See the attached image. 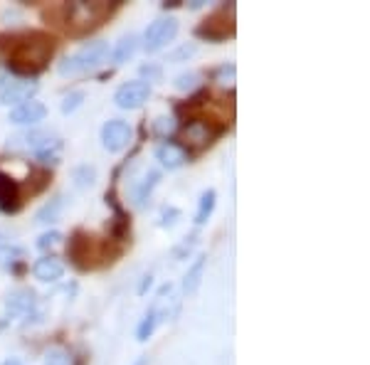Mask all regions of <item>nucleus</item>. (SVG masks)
Returning a JSON list of instances; mask_svg holds the SVG:
<instances>
[{"label":"nucleus","instance_id":"29","mask_svg":"<svg viewBox=\"0 0 370 365\" xmlns=\"http://www.w3.org/2000/svg\"><path fill=\"white\" fill-rule=\"evenodd\" d=\"M138 75H141V82H146V85H151V82H160V77H163V67L156 65V62H146V65L138 67Z\"/></svg>","mask_w":370,"mask_h":365},{"label":"nucleus","instance_id":"5","mask_svg":"<svg viewBox=\"0 0 370 365\" xmlns=\"http://www.w3.org/2000/svg\"><path fill=\"white\" fill-rule=\"evenodd\" d=\"M234 35V3L220 5L215 13H210L195 28V38L207 40V43H225Z\"/></svg>","mask_w":370,"mask_h":365},{"label":"nucleus","instance_id":"36","mask_svg":"<svg viewBox=\"0 0 370 365\" xmlns=\"http://www.w3.org/2000/svg\"><path fill=\"white\" fill-rule=\"evenodd\" d=\"M15 18H20L15 10H5V13H3V20H15Z\"/></svg>","mask_w":370,"mask_h":365},{"label":"nucleus","instance_id":"10","mask_svg":"<svg viewBox=\"0 0 370 365\" xmlns=\"http://www.w3.org/2000/svg\"><path fill=\"white\" fill-rule=\"evenodd\" d=\"M151 97V85H146V82L141 80H134V82H126V85H121L114 94V104H116L119 109H124V111H134V109H141L146 102H148Z\"/></svg>","mask_w":370,"mask_h":365},{"label":"nucleus","instance_id":"18","mask_svg":"<svg viewBox=\"0 0 370 365\" xmlns=\"http://www.w3.org/2000/svg\"><path fill=\"white\" fill-rule=\"evenodd\" d=\"M158 180H160V170H156V168H151V170H146V175L141 180L134 182V202H136L138 207H143L146 205V200L151 197V192H153V187L158 185Z\"/></svg>","mask_w":370,"mask_h":365},{"label":"nucleus","instance_id":"2","mask_svg":"<svg viewBox=\"0 0 370 365\" xmlns=\"http://www.w3.org/2000/svg\"><path fill=\"white\" fill-rule=\"evenodd\" d=\"M67 257H70V262L75 269H80V272H89V269L107 267V264L116 262V259L121 257V247L109 249V242L99 244L89 232H85V229H75L70 242H67Z\"/></svg>","mask_w":370,"mask_h":365},{"label":"nucleus","instance_id":"6","mask_svg":"<svg viewBox=\"0 0 370 365\" xmlns=\"http://www.w3.org/2000/svg\"><path fill=\"white\" fill-rule=\"evenodd\" d=\"M40 85L35 80H20V77H0V104L5 107H20L38 94Z\"/></svg>","mask_w":370,"mask_h":365},{"label":"nucleus","instance_id":"13","mask_svg":"<svg viewBox=\"0 0 370 365\" xmlns=\"http://www.w3.org/2000/svg\"><path fill=\"white\" fill-rule=\"evenodd\" d=\"M45 116H47L45 104L30 99V102L20 104V107H15L13 111H10V124H18V126H38L40 121H45Z\"/></svg>","mask_w":370,"mask_h":365},{"label":"nucleus","instance_id":"32","mask_svg":"<svg viewBox=\"0 0 370 365\" xmlns=\"http://www.w3.org/2000/svg\"><path fill=\"white\" fill-rule=\"evenodd\" d=\"M60 242H62V232H57V229H50V232H45V234H40V237H38V249L47 252V249L57 247Z\"/></svg>","mask_w":370,"mask_h":365},{"label":"nucleus","instance_id":"3","mask_svg":"<svg viewBox=\"0 0 370 365\" xmlns=\"http://www.w3.org/2000/svg\"><path fill=\"white\" fill-rule=\"evenodd\" d=\"M119 8V3H65L57 8V13L62 15V25L72 38H82V35L92 33L94 28L104 23L114 10Z\"/></svg>","mask_w":370,"mask_h":365},{"label":"nucleus","instance_id":"28","mask_svg":"<svg viewBox=\"0 0 370 365\" xmlns=\"http://www.w3.org/2000/svg\"><path fill=\"white\" fill-rule=\"evenodd\" d=\"M215 82L217 85H222V87H232L234 85V75H237V67L232 65V62H225V65H220L217 67L215 72Z\"/></svg>","mask_w":370,"mask_h":365},{"label":"nucleus","instance_id":"30","mask_svg":"<svg viewBox=\"0 0 370 365\" xmlns=\"http://www.w3.org/2000/svg\"><path fill=\"white\" fill-rule=\"evenodd\" d=\"M180 215H183V212H180L178 207L163 205L160 207V215H158V227H173L175 222L180 220Z\"/></svg>","mask_w":370,"mask_h":365},{"label":"nucleus","instance_id":"21","mask_svg":"<svg viewBox=\"0 0 370 365\" xmlns=\"http://www.w3.org/2000/svg\"><path fill=\"white\" fill-rule=\"evenodd\" d=\"M215 202H217V192L212 190V187H207V190L200 195V202H197L195 225H205V222L210 220L212 210H215Z\"/></svg>","mask_w":370,"mask_h":365},{"label":"nucleus","instance_id":"17","mask_svg":"<svg viewBox=\"0 0 370 365\" xmlns=\"http://www.w3.org/2000/svg\"><path fill=\"white\" fill-rule=\"evenodd\" d=\"M62 210H65V195H55L35 212V225H55L57 220L62 217Z\"/></svg>","mask_w":370,"mask_h":365},{"label":"nucleus","instance_id":"7","mask_svg":"<svg viewBox=\"0 0 370 365\" xmlns=\"http://www.w3.org/2000/svg\"><path fill=\"white\" fill-rule=\"evenodd\" d=\"M180 25L175 18H158L148 25V30L143 33V50L148 55L153 52H160L168 43H173L175 35H178Z\"/></svg>","mask_w":370,"mask_h":365},{"label":"nucleus","instance_id":"14","mask_svg":"<svg viewBox=\"0 0 370 365\" xmlns=\"http://www.w3.org/2000/svg\"><path fill=\"white\" fill-rule=\"evenodd\" d=\"M156 160H158L163 168L168 170H175L180 168V165H185L187 160H190V153H187L185 146L180 143H173V141H165V143H160L158 148H156Z\"/></svg>","mask_w":370,"mask_h":365},{"label":"nucleus","instance_id":"33","mask_svg":"<svg viewBox=\"0 0 370 365\" xmlns=\"http://www.w3.org/2000/svg\"><path fill=\"white\" fill-rule=\"evenodd\" d=\"M197 244V232H192V234H187V237L183 239V242L178 244V247L173 249V257L175 259H185L187 254L192 252V247Z\"/></svg>","mask_w":370,"mask_h":365},{"label":"nucleus","instance_id":"20","mask_svg":"<svg viewBox=\"0 0 370 365\" xmlns=\"http://www.w3.org/2000/svg\"><path fill=\"white\" fill-rule=\"evenodd\" d=\"M205 262H207V257L205 254H200V257L190 264V269L185 272V276H183V291L185 294L197 291V286H200V281H202V272H205Z\"/></svg>","mask_w":370,"mask_h":365},{"label":"nucleus","instance_id":"22","mask_svg":"<svg viewBox=\"0 0 370 365\" xmlns=\"http://www.w3.org/2000/svg\"><path fill=\"white\" fill-rule=\"evenodd\" d=\"M173 87L178 92H185V94H195L202 89V75L200 72H180L178 77L173 80Z\"/></svg>","mask_w":370,"mask_h":365},{"label":"nucleus","instance_id":"23","mask_svg":"<svg viewBox=\"0 0 370 365\" xmlns=\"http://www.w3.org/2000/svg\"><path fill=\"white\" fill-rule=\"evenodd\" d=\"M72 182H75L77 190H87V187H92L94 182H97V168L89 163L77 165V168L72 170Z\"/></svg>","mask_w":370,"mask_h":365},{"label":"nucleus","instance_id":"15","mask_svg":"<svg viewBox=\"0 0 370 365\" xmlns=\"http://www.w3.org/2000/svg\"><path fill=\"white\" fill-rule=\"evenodd\" d=\"M33 274L35 279L43 281V284H55V281H60L62 274H65V264L57 257H43L33 264Z\"/></svg>","mask_w":370,"mask_h":365},{"label":"nucleus","instance_id":"24","mask_svg":"<svg viewBox=\"0 0 370 365\" xmlns=\"http://www.w3.org/2000/svg\"><path fill=\"white\" fill-rule=\"evenodd\" d=\"M25 249L23 247H18V244H0V267H8V269H13L15 264H20L25 259Z\"/></svg>","mask_w":370,"mask_h":365},{"label":"nucleus","instance_id":"8","mask_svg":"<svg viewBox=\"0 0 370 365\" xmlns=\"http://www.w3.org/2000/svg\"><path fill=\"white\" fill-rule=\"evenodd\" d=\"M134 141V129L124 119H109L102 126V146L109 153H119Z\"/></svg>","mask_w":370,"mask_h":365},{"label":"nucleus","instance_id":"12","mask_svg":"<svg viewBox=\"0 0 370 365\" xmlns=\"http://www.w3.org/2000/svg\"><path fill=\"white\" fill-rule=\"evenodd\" d=\"M38 309V294L30 286H20V289H13L8 296H5V311L10 316H20V314H33Z\"/></svg>","mask_w":370,"mask_h":365},{"label":"nucleus","instance_id":"39","mask_svg":"<svg viewBox=\"0 0 370 365\" xmlns=\"http://www.w3.org/2000/svg\"><path fill=\"white\" fill-rule=\"evenodd\" d=\"M3 365H23V361H18V358H8Z\"/></svg>","mask_w":370,"mask_h":365},{"label":"nucleus","instance_id":"4","mask_svg":"<svg viewBox=\"0 0 370 365\" xmlns=\"http://www.w3.org/2000/svg\"><path fill=\"white\" fill-rule=\"evenodd\" d=\"M109 57V43L104 40H92V43H85L77 52L67 55L65 60L60 62V75L62 77H75V75H85V72H92L102 65Z\"/></svg>","mask_w":370,"mask_h":365},{"label":"nucleus","instance_id":"19","mask_svg":"<svg viewBox=\"0 0 370 365\" xmlns=\"http://www.w3.org/2000/svg\"><path fill=\"white\" fill-rule=\"evenodd\" d=\"M138 43H141L138 35H124V38L116 43V47H114V52H111L114 65H124V62L131 60V57L136 55V50H138Z\"/></svg>","mask_w":370,"mask_h":365},{"label":"nucleus","instance_id":"35","mask_svg":"<svg viewBox=\"0 0 370 365\" xmlns=\"http://www.w3.org/2000/svg\"><path fill=\"white\" fill-rule=\"evenodd\" d=\"M151 279H153V276H143V284H141V289H138V294H146V289H148V286H151Z\"/></svg>","mask_w":370,"mask_h":365},{"label":"nucleus","instance_id":"9","mask_svg":"<svg viewBox=\"0 0 370 365\" xmlns=\"http://www.w3.org/2000/svg\"><path fill=\"white\" fill-rule=\"evenodd\" d=\"M222 131H225V124H215L210 119H192L190 124H185L183 138L187 143L197 146V148H205L217 136H222Z\"/></svg>","mask_w":370,"mask_h":365},{"label":"nucleus","instance_id":"31","mask_svg":"<svg viewBox=\"0 0 370 365\" xmlns=\"http://www.w3.org/2000/svg\"><path fill=\"white\" fill-rule=\"evenodd\" d=\"M43 365H72V358L65 348H52V351H47Z\"/></svg>","mask_w":370,"mask_h":365},{"label":"nucleus","instance_id":"34","mask_svg":"<svg viewBox=\"0 0 370 365\" xmlns=\"http://www.w3.org/2000/svg\"><path fill=\"white\" fill-rule=\"evenodd\" d=\"M160 8H163V10H175V8H180V0H165V3H160Z\"/></svg>","mask_w":370,"mask_h":365},{"label":"nucleus","instance_id":"11","mask_svg":"<svg viewBox=\"0 0 370 365\" xmlns=\"http://www.w3.org/2000/svg\"><path fill=\"white\" fill-rule=\"evenodd\" d=\"M23 205H25V192L20 180H15L5 170H0V212L15 215V212L23 210Z\"/></svg>","mask_w":370,"mask_h":365},{"label":"nucleus","instance_id":"27","mask_svg":"<svg viewBox=\"0 0 370 365\" xmlns=\"http://www.w3.org/2000/svg\"><path fill=\"white\" fill-rule=\"evenodd\" d=\"M195 55H197V45L195 43H183L178 50L168 52V60L165 62H170V65H180V62H187L190 57H195Z\"/></svg>","mask_w":370,"mask_h":365},{"label":"nucleus","instance_id":"25","mask_svg":"<svg viewBox=\"0 0 370 365\" xmlns=\"http://www.w3.org/2000/svg\"><path fill=\"white\" fill-rule=\"evenodd\" d=\"M85 99H87V94L82 92V89L70 92L65 99H62V104H60V111L65 114V116H70V114H75L77 109H80L82 104H85Z\"/></svg>","mask_w":370,"mask_h":365},{"label":"nucleus","instance_id":"37","mask_svg":"<svg viewBox=\"0 0 370 365\" xmlns=\"http://www.w3.org/2000/svg\"><path fill=\"white\" fill-rule=\"evenodd\" d=\"M202 5H205V0H192V3L187 5V8H190V10H200Z\"/></svg>","mask_w":370,"mask_h":365},{"label":"nucleus","instance_id":"26","mask_svg":"<svg viewBox=\"0 0 370 365\" xmlns=\"http://www.w3.org/2000/svg\"><path fill=\"white\" fill-rule=\"evenodd\" d=\"M178 131V121H175V116H158L153 121V134L156 136H173V134Z\"/></svg>","mask_w":370,"mask_h":365},{"label":"nucleus","instance_id":"38","mask_svg":"<svg viewBox=\"0 0 370 365\" xmlns=\"http://www.w3.org/2000/svg\"><path fill=\"white\" fill-rule=\"evenodd\" d=\"M134 365H148V356H138L136 363H134Z\"/></svg>","mask_w":370,"mask_h":365},{"label":"nucleus","instance_id":"16","mask_svg":"<svg viewBox=\"0 0 370 365\" xmlns=\"http://www.w3.org/2000/svg\"><path fill=\"white\" fill-rule=\"evenodd\" d=\"M165 316H168V311L160 309V299H158L153 306H151L148 311H146V316H143V319H141V323H138V328H136V338H138V341H141V343L148 341L151 333L156 331V326H158V323L163 321Z\"/></svg>","mask_w":370,"mask_h":365},{"label":"nucleus","instance_id":"1","mask_svg":"<svg viewBox=\"0 0 370 365\" xmlns=\"http://www.w3.org/2000/svg\"><path fill=\"white\" fill-rule=\"evenodd\" d=\"M55 38L43 30H23V33L0 35V52L5 55V67L20 80H33L50 65L55 55Z\"/></svg>","mask_w":370,"mask_h":365}]
</instances>
